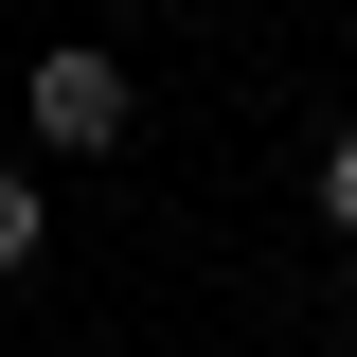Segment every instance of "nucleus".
Here are the masks:
<instances>
[{
    "label": "nucleus",
    "mask_w": 357,
    "mask_h": 357,
    "mask_svg": "<svg viewBox=\"0 0 357 357\" xmlns=\"http://www.w3.org/2000/svg\"><path fill=\"white\" fill-rule=\"evenodd\" d=\"M36 143H126V72L107 54H36Z\"/></svg>",
    "instance_id": "1"
},
{
    "label": "nucleus",
    "mask_w": 357,
    "mask_h": 357,
    "mask_svg": "<svg viewBox=\"0 0 357 357\" xmlns=\"http://www.w3.org/2000/svg\"><path fill=\"white\" fill-rule=\"evenodd\" d=\"M18 268H36V178L0 161V286H18Z\"/></svg>",
    "instance_id": "2"
},
{
    "label": "nucleus",
    "mask_w": 357,
    "mask_h": 357,
    "mask_svg": "<svg viewBox=\"0 0 357 357\" xmlns=\"http://www.w3.org/2000/svg\"><path fill=\"white\" fill-rule=\"evenodd\" d=\"M321 215H340V232H357V126H340V143H321Z\"/></svg>",
    "instance_id": "3"
}]
</instances>
